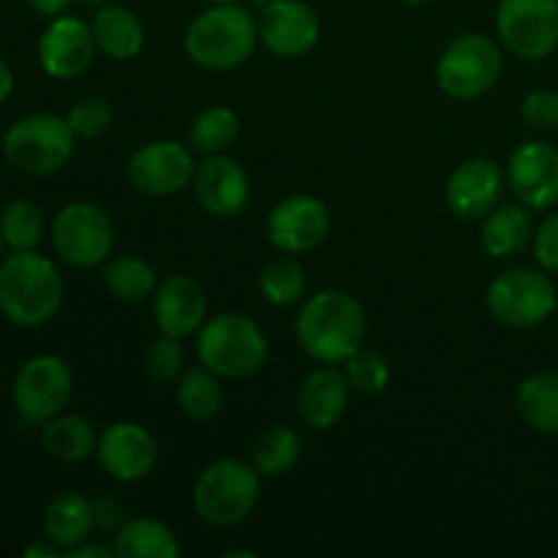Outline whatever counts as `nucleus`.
<instances>
[{"mask_svg":"<svg viewBox=\"0 0 558 558\" xmlns=\"http://www.w3.org/2000/svg\"><path fill=\"white\" fill-rule=\"evenodd\" d=\"M308 278H305V267L294 259V254L276 256L267 262L259 272V292L276 308H287L303 300Z\"/></svg>","mask_w":558,"mask_h":558,"instance_id":"7c9ffc66","label":"nucleus"},{"mask_svg":"<svg viewBox=\"0 0 558 558\" xmlns=\"http://www.w3.org/2000/svg\"><path fill=\"white\" fill-rule=\"evenodd\" d=\"M523 123L534 131L558 129V93L556 90H532L521 107Z\"/></svg>","mask_w":558,"mask_h":558,"instance_id":"e433bc0d","label":"nucleus"},{"mask_svg":"<svg viewBox=\"0 0 558 558\" xmlns=\"http://www.w3.org/2000/svg\"><path fill=\"white\" fill-rule=\"evenodd\" d=\"M515 409L523 423L537 434H558V374L543 371L521 381L515 392Z\"/></svg>","mask_w":558,"mask_h":558,"instance_id":"bb28decb","label":"nucleus"},{"mask_svg":"<svg viewBox=\"0 0 558 558\" xmlns=\"http://www.w3.org/2000/svg\"><path fill=\"white\" fill-rule=\"evenodd\" d=\"M259 480L254 463L221 458L199 472L194 483V510L207 526L232 529L254 512L259 501Z\"/></svg>","mask_w":558,"mask_h":558,"instance_id":"39448f33","label":"nucleus"},{"mask_svg":"<svg viewBox=\"0 0 558 558\" xmlns=\"http://www.w3.org/2000/svg\"><path fill=\"white\" fill-rule=\"evenodd\" d=\"M65 120H69L76 140H98V136L107 134V131L112 129L114 109L107 98L87 96L80 98V101L69 109Z\"/></svg>","mask_w":558,"mask_h":558,"instance_id":"f704fd0d","label":"nucleus"},{"mask_svg":"<svg viewBox=\"0 0 558 558\" xmlns=\"http://www.w3.org/2000/svg\"><path fill=\"white\" fill-rule=\"evenodd\" d=\"M125 174L140 194L158 196V199L178 196L194 183V150L189 145H180V142H150L129 158Z\"/></svg>","mask_w":558,"mask_h":558,"instance_id":"f8f14e48","label":"nucleus"},{"mask_svg":"<svg viewBox=\"0 0 558 558\" xmlns=\"http://www.w3.org/2000/svg\"><path fill=\"white\" fill-rule=\"evenodd\" d=\"M82 3H90V5H104V3H112V0H82Z\"/></svg>","mask_w":558,"mask_h":558,"instance_id":"a18cd8bd","label":"nucleus"},{"mask_svg":"<svg viewBox=\"0 0 558 558\" xmlns=\"http://www.w3.org/2000/svg\"><path fill=\"white\" fill-rule=\"evenodd\" d=\"M496 33L515 58L545 60L558 49V0H499Z\"/></svg>","mask_w":558,"mask_h":558,"instance_id":"9b49d317","label":"nucleus"},{"mask_svg":"<svg viewBox=\"0 0 558 558\" xmlns=\"http://www.w3.org/2000/svg\"><path fill=\"white\" fill-rule=\"evenodd\" d=\"M409 5H420V3H425V0H407Z\"/></svg>","mask_w":558,"mask_h":558,"instance_id":"de8ad7c7","label":"nucleus"},{"mask_svg":"<svg viewBox=\"0 0 558 558\" xmlns=\"http://www.w3.org/2000/svg\"><path fill=\"white\" fill-rule=\"evenodd\" d=\"M96 36L80 16H54L38 38V63L52 80H74L96 58Z\"/></svg>","mask_w":558,"mask_h":558,"instance_id":"f3484780","label":"nucleus"},{"mask_svg":"<svg viewBox=\"0 0 558 558\" xmlns=\"http://www.w3.org/2000/svg\"><path fill=\"white\" fill-rule=\"evenodd\" d=\"M319 14L305 0H267L259 11V41L276 58H303L319 44Z\"/></svg>","mask_w":558,"mask_h":558,"instance_id":"4468645a","label":"nucleus"},{"mask_svg":"<svg viewBox=\"0 0 558 558\" xmlns=\"http://www.w3.org/2000/svg\"><path fill=\"white\" fill-rule=\"evenodd\" d=\"M58 265L38 251H14L0 262V311L20 327H41L63 308Z\"/></svg>","mask_w":558,"mask_h":558,"instance_id":"f03ea898","label":"nucleus"},{"mask_svg":"<svg viewBox=\"0 0 558 558\" xmlns=\"http://www.w3.org/2000/svg\"><path fill=\"white\" fill-rule=\"evenodd\" d=\"M185 365V352L180 347V338L163 336L156 338V341L147 347L145 352V371L153 381L158 385H169V381L178 379L183 374Z\"/></svg>","mask_w":558,"mask_h":558,"instance_id":"c9c22d12","label":"nucleus"},{"mask_svg":"<svg viewBox=\"0 0 558 558\" xmlns=\"http://www.w3.org/2000/svg\"><path fill=\"white\" fill-rule=\"evenodd\" d=\"M96 458L104 472L118 483H140L156 469L158 445L145 425L120 420L101 430Z\"/></svg>","mask_w":558,"mask_h":558,"instance_id":"dca6fc26","label":"nucleus"},{"mask_svg":"<svg viewBox=\"0 0 558 558\" xmlns=\"http://www.w3.org/2000/svg\"><path fill=\"white\" fill-rule=\"evenodd\" d=\"M485 305L499 325L529 330V327L543 325L556 314L558 292L556 283L543 270L512 267V270L499 272L488 283Z\"/></svg>","mask_w":558,"mask_h":558,"instance_id":"0eeeda50","label":"nucleus"},{"mask_svg":"<svg viewBox=\"0 0 558 558\" xmlns=\"http://www.w3.org/2000/svg\"><path fill=\"white\" fill-rule=\"evenodd\" d=\"M178 407L194 423L213 420L223 409L221 376L213 374L205 365L185 371L178 385Z\"/></svg>","mask_w":558,"mask_h":558,"instance_id":"c85d7f7f","label":"nucleus"},{"mask_svg":"<svg viewBox=\"0 0 558 558\" xmlns=\"http://www.w3.org/2000/svg\"><path fill=\"white\" fill-rule=\"evenodd\" d=\"M534 259L539 262L545 272H558V210L543 218L534 229Z\"/></svg>","mask_w":558,"mask_h":558,"instance_id":"4c0bfd02","label":"nucleus"},{"mask_svg":"<svg viewBox=\"0 0 558 558\" xmlns=\"http://www.w3.org/2000/svg\"><path fill=\"white\" fill-rule=\"evenodd\" d=\"M74 396V374L58 354H36L14 376L11 398L25 423L44 425L65 412Z\"/></svg>","mask_w":558,"mask_h":558,"instance_id":"9d476101","label":"nucleus"},{"mask_svg":"<svg viewBox=\"0 0 558 558\" xmlns=\"http://www.w3.org/2000/svg\"><path fill=\"white\" fill-rule=\"evenodd\" d=\"M349 385L347 374L332 365L316 368L303 379L298 390V414L311 430H330L343 420L349 409Z\"/></svg>","mask_w":558,"mask_h":558,"instance_id":"412c9836","label":"nucleus"},{"mask_svg":"<svg viewBox=\"0 0 558 558\" xmlns=\"http://www.w3.org/2000/svg\"><path fill=\"white\" fill-rule=\"evenodd\" d=\"M0 234L11 251H36L47 238V221L33 199H14L0 213Z\"/></svg>","mask_w":558,"mask_h":558,"instance_id":"2f4dec72","label":"nucleus"},{"mask_svg":"<svg viewBox=\"0 0 558 558\" xmlns=\"http://www.w3.org/2000/svg\"><path fill=\"white\" fill-rule=\"evenodd\" d=\"M240 556L259 558V554H256V550H229V554H227V558H240Z\"/></svg>","mask_w":558,"mask_h":558,"instance_id":"37998d69","label":"nucleus"},{"mask_svg":"<svg viewBox=\"0 0 558 558\" xmlns=\"http://www.w3.org/2000/svg\"><path fill=\"white\" fill-rule=\"evenodd\" d=\"M96 47L112 60H131L145 49V25L125 5L104 3L93 16Z\"/></svg>","mask_w":558,"mask_h":558,"instance_id":"4be33fe9","label":"nucleus"},{"mask_svg":"<svg viewBox=\"0 0 558 558\" xmlns=\"http://www.w3.org/2000/svg\"><path fill=\"white\" fill-rule=\"evenodd\" d=\"M63 554V550L58 548V545L52 543V539H47L44 537V543H33V545H27L25 548V556L27 558H54V556H60Z\"/></svg>","mask_w":558,"mask_h":558,"instance_id":"a19ab883","label":"nucleus"},{"mask_svg":"<svg viewBox=\"0 0 558 558\" xmlns=\"http://www.w3.org/2000/svg\"><path fill=\"white\" fill-rule=\"evenodd\" d=\"M303 458V439L289 425H267L251 447V463L262 477H283Z\"/></svg>","mask_w":558,"mask_h":558,"instance_id":"cd10ccee","label":"nucleus"},{"mask_svg":"<svg viewBox=\"0 0 558 558\" xmlns=\"http://www.w3.org/2000/svg\"><path fill=\"white\" fill-rule=\"evenodd\" d=\"M534 240V221L529 207L523 205H496L488 216L483 218L480 229V243L485 254L494 259H510L521 254Z\"/></svg>","mask_w":558,"mask_h":558,"instance_id":"5701e85b","label":"nucleus"},{"mask_svg":"<svg viewBox=\"0 0 558 558\" xmlns=\"http://www.w3.org/2000/svg\"><path fill=\"white\" fill-rule=\"evenodd\" d=\"M343 365H347L343 374H347L352 390L363 392V396H379L390 385V363L376 349L360 347Z\"/></svg>","mask_w":558,"mask_h":558,"instance_id":"72a5a7b5","label":"nucleus"},{"mask_svg":"<svg viewBox=\"0 0 558 558\" xmlns=\"http://www.w3.org/2000/svg\"><path fill=\"white\" fill-rule=\"evenodd\" d=\"M27 3H31V9L36 11V14L54 20V16H60L65 9H69L71 0H27Z\"/></svg>","mask_w":558,"mask_h":558,"instance_id":"ea45409f","label":"nucleus"},{"mask_svg":"<svg viewBox=\"0 0 558 558\" xmlns=\"http://www.w3.org/2000/svg\"><path fill=\"white\" fill-rule=\"evenodd\" d=\"M505 54L485 33H463L445 47L436 63V82L447 96L472 101L499 82Z\"/></svg>","mask_w":558,"mask_h":558,"instance_id":"6e6552de","label":"nucleus"},{"mask_svg":"<svg viewBox=\"0 0 558 558\" xmlns=\"http://www.w3.org/2000/svg\"><path fill=\"white\" fill-rule=\"evenodd\" d=\"M240 134V118L229 107H210L194 118L189 129V147L194 153L216 156L227 153Z\"/></svg>","mask_w":558,"mask_h":558,"instance_id":"473e14b6","label":"nucleus"},{"mask_svg":"<svg viewBox=\"0 0 558 558\" xmlns=\"http://www.w3.org/2000/svg\"><path fill=\"white\" fill-rule=\"evenodd\" d=\"M3 248H5V243H3V234H0V262H3Z\"/></svg>","mask_w":558,"mask_h":558,"instance_id":"49530a36","label":"nucleus"},{"mask_svg":"<svg viewBox=\"0 0 558 558\" xmlns=\"http://www.w3.org/2000/svg\"><path fill=\"white\" fill-rule=\"evenodd\" d=\"M330 234V210L311 194H294L278 202L267 216V240L281 254H311Z\"/></svg>","mask_w":558,"mask_h":558,"instance_id":"ddd939ff","label":"nucleus"},{"mask_svg":"<svg viewBox=\"0 0 558 558\" xmlns=\"http://www.w3.org/2000/svg\"><path fill=\"white\" fill-rule=\"evenodd\" d=\"M69 558H112L114 548H107V545H93V543H80L76 548L65 550Z\"/></svg>","mask_w":558,"mask_h":558,"instance_id":"58836bf2","label":"nucleus"},{"mask_svg":"<svg viewBox=\"0 0 558 558\" xmlns=\"http://www.w3.org/2000/svg\"><path fill=\"white\" fill-rule=\"evenodd\" d=\"M96 526V507L82 494H60L44 510V537L60 550H71L90 537Z\"/></svg>","mask_w":558,"mask_h":558,"instance_id":"b1692460","label":"nucleus"},{"mask_svg":"<svg viewBox=\"0 0 558 558\" xmlns=\"http://www.w3.org/2000/svg\"><path fill=\"white\" fill-rule=\"evenodd\" d=\"M52 248L65 265L98 267L114 245V223L93 202H69L52 218Z\"/></svg>","mask_w":558,"mask_h":558,"instance_id":"1a4fd4ad","label":"nucleus"},{"mask_svg":"<svg viewBox=\"0 0 558 558\" xmlns=\"http://www.w3.org/2000/svg\"><path fill=\"white\" fill-rule=\"evenodd\" d=\"M210 5H221V3H240V0H207Z\"/></svg>","mask_w":558,"mask_h":558,"instance_id":"c03bdc74","label":"nucleus"},{"mask_svg":"<svg viewBox=\"0 0 558 558\" xmlns=\"http://www.w3.org/2000/svg\"><path fill=\"white\" fill-rule=\"evenodd\" d=\"M153 319L163 336L191 338L207 322V294L194 276H169L153 294Z\"/></svg>","mask_w":558,"mask_h":558,"instance_id":"6ab92c4d","label":"nucleus"},{"mask_svg":"<svg viewBox=\"0 0 558 558\" xmlns=\"http://www.w3.org/2000/svg\"><path fill=\"white\" fill-rule=\"evenodd\" d=\"M259 44V20L243 3H221L202 11L185 27V54L199 69L232 71L248 63Z\"/></svg>","mask_w":558,"mask_h":558,"instance_id":"7ed1b4c3","label":"nucleus"},{"mask_svg":"<svg viewBox=\"0 0 558 558\" xmlns=\"http://www.w3.org/2000/svg\"><path fill=\"white\" fill-rule=\"evenodd\" d=\"M505 172L490 158H469L447 178L445 202L463 221L485 218L501 199Z\"/></svg>","mask_w":558,"mask_h":558,"instance_id":"a211bd4d","label":"nucleus"},{"mask_svg":"<svg viewBox=\"0 0 558 558\" xmlns=\"http://www.w3.org/2000/svg\"><path fill=\"white\" fill-rule=\"evenodd\" d=\"M507 183L512 196L529 210L558 205V150L548 142H523L510 153Z\"/></svg>","mask_w":558,"mask_h":558,"instance_id":"2eb2a0df","label":"nucleus"},{"mask_svg":"<svg viewBox=\"0 0 558 558\" xmlns=\"http://www.w3.org/2000/svg\"><path fill=\"white\" fill-rule=\"evenodd\" d=\"M76 136L69 120L52 112H33L9 125L3 134V156L16 172L54 174L71 161Z\"/></svg>","mask_w":558,"mask_h":558,"instance_id":"423d86ee","label":"nucleus"},{"mask_svg":"<svg viewBox=\"0 0 558 558\" xmlns=\"http://www.w3.org/2000/svg\"><path fill=\"white\" fill-rule=\"evenodd\" d=\"M368 314L354 294L325 289L308 298L294 319V336L311 360L325 365L347 363L365 341Z\"/></svg>","mask_w":558,"mask_h":558,"instance_id":"f257e3e1","label":"nucleus"},{"mask_svg":"<svg viewBox=\"0 0 558 558\" xmlns=\"http://www.w3.org/2000/svg\"><path fill=\"white\" fill-rule=\"evenodd\" d=\"M114 556L118 558H178V534L156 518H134L125 521L114 534Z\"/></svg>","mask_w":558,"mask_h":558,"instance_id":"a878e982","label":"nucleus"},{"mask_svg":"<svg viewBox=\"0 0 558 558\" xmlns=\"http://www.w3.org/2000/svg\"><path fill=\"white\" fill-rule=\"evenodd\" d=\"M11 93H14V71H11V65L0 58V104L9 101Z\"/></svg>","mask_w":558,"mask_h":558,"instance_id":"79ce46f5","label":"nucleus"},{"mask_svg":"<svg viewBox=\"0 0 558 558\" xmlns=\"http://www.w3.org/2000/svg\"><path fill=\"white\" fill-rule=\"evenodd\" d=\"M267 354L265 330L245 314L223 311L196 332V357L221 379H251L265 368Z\"/></svg>","mask_w":558,"mask_h":558,"instance_id":"20e7f679","label":"nucleus"},{"mask_svg":"<svg viewBox=\"0 0 558 558\" xmlns=\"http://www.w3.org/2000/svg\"><path fill=\"white\" fill-rule=\"evenodd\" d=\"M41 445L54 461L60 463H82L96 456L98 436L93 425L80 414H54L41 428Z\"/></svg>","mask_w":558,"mask_h":558,"instance_id":"393cba45","label":"nucleus"},{"mask_svg":"<svg viewBox=\"0 0 558 558\" xmlns=\"http://www.w3.org/2000/svg\"><path fill=\"white\" fill-rule=\"evenodd\" d=\"M194 194L202 210L210 213V216L234 218L248 205V174L232 156L216 153V156H207V161L196 167Z\"/></svg>","mask_w":558,"mask_h":558,"instance_id":"aec40b11","label":"nucleus"},{"mask_svg":"<svg viewBox=\"0 0 558 558\" xmlns=\"http://www.w3.org/2000/svg\"><path fill=\"white\" fill-rule=\"evenodd\" d=\"M104 283L120 303H145L158 289L156 267L140 256H118L104 270Z\"/></svg>","mask_w":558,"mask_h":558,"instance_id":"c756f323","label":"nucleus"}]
</instances>
